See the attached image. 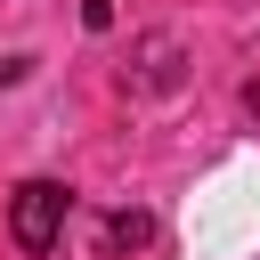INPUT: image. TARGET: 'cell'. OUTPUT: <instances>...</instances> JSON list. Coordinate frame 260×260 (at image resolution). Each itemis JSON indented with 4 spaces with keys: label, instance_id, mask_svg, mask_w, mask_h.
I'll use <instances>...</instances> for the list:
<instances>
[{
    "label": "cell",
    "instance_id": "7a4b0ae2",
    "mask_svg": "<svg viewBox=\"0 0 260 260\" xmlns=\"http://www.w3.org/2000/svg\"><path fill=\"white\" fill-rule=\"evenodd\" d=\"M138 244H154V219L146 211H114L106 219V252H138Z\"/></svg>",
    "mask_w": 260,
    "mask_h": 260
},
{
    "label": "cell",
    "instance_id": "3957f363",
    "mask_svg": "<svg viewBox=\"0 0 260 260\" xmlns=\"http://www.w3.org/2000/svg\"><path fill=\"white\" fill-rule=\"evenodd\" d=\"M81 24L89 32H114V0H81Z\"/></svg>",
    "mask_w": 260,
    "mask_h": 260
},
{
    "label": "cell",
    "instance_id": "277c9868",
    "mask_svg": "<svg viewBox=\"0 0 260 260\" xmlns=\"http://www.w3.org/2000/svg\"><path fill=\"white\" fill-rule=\"evenodd\" d=\"M24 73H32V57H0V89H8V81H24Z\"/></svg>",
    "mask_w": 260,
    "mask_h": 260
},
{
    "label": "cell",
    "instance_id": "6da1fadb",
    "mask_svg": "<svg viewBox=\"0 0 260 260\" xmlns=\"http://www.w3.org/2000/svg\"><path fill=\"white\" fill-rule=\"evenodd\" d=\"M65 211H73V187H57V179H24L16 195H8V236H16V252H57V236H65Z\"/></svg>",
    "mask_w": 260,
    "mask_h": 260
}]
</instances>
